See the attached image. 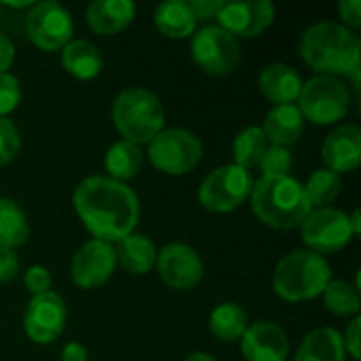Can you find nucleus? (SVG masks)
I'll return each mask as SVG.
<instances>
[{
	"label": "nucleus",
	"instance_id": "obj_26",
	"mask_svg": "<svg viewBox=\"0 0 361 361\" xmlns=\"http://www.w3.org/2000/svg\"><path fill=\"white\" fill-rule=\"evenodd\" d=\"M247 326H250L247 313L239 305H235V302H222L209 315V330H212V334L218 341H224V343L241 341V336L245 334Z\"/></svg>",
	"mask_w": 361,
	"mask_h": 361
},
{
	"label": "nucleus",
	"instance_id": "obj_33",
	"mask_svg": "<svg viewBox=\"0 0 361 361\" xmlns=\"http://www.w3.org/2000/svg\"><path fill=\"white\" fill-rule=\"evenodd\" d=\"M21 102V85L13 74H0V118H6Z\"/></svg>",
	"mask_w": 361,
	"mask_h": 361
},
{
	"label": "nucleus",
	"instance_id": "obj_34",
	"mask_svg": "<svg viewBox=\"0 0 361 361\" xmlns=\"http://www.w3.org/2000/svg\"><path fill=\"white\" fill-rule=\"evenodd\" d=\"M51 281H53V277H51L49 269H44V267H40V264L30 267V269L25 271V275H23V283H25V288H27V292H30L32 296H38V294L49 292Z\"/></svg>",
	"mask_w": 361,
	"mask_h": 361
},
{
	"label": "nucleus",
	"instance_id": "obj_28",
	"mask_svg": "<svg viewBox=\"0 0 361 361\" xmlns=\"http://www.w3.org/2000/svg\"><path fill=\"white\" fill-rule=\"evenodd\" d=\"M324 305L330 313L338 317H355L360 313V283H349L345 279H332L324 290Z\"/></svg>",
	"mask_w": 361,
	"mask_h": 361
},
{
	"label": "nucleus",
	"instance_id": "obj_25",
	"mask_svg": "<svg viewBox=\"0 0 361 361\" xmlns=\"http://www.w3.org/2000/svg\"><path fill=\"white\" fill-rule=\"evenodd\" d=\"M144 165V152L137 144L127 142V140H118L114 142L104 159V167L108 171L106 178L116 180V182H127L131 178H135L140 173Z\"/></svg>",
	"mask_w": 361,
	"mask_h": 361
},
{
	"label": "nucleus",
	"instance_id": "obj_29",
	"mask_svg": "<svg viewBox=\"0 0 361 361\" xmlns=\"http://www.w3.org/2000/svg\"><path fill=\"white\" fill-rule=\"evenodd\" d=\"M267 148H269V142H267V135H264L262 127H258V125L245 127L243 131L237 133V137L233 142L235 165L250 171L252 167H256L260 163Z\"/></svg>",
	"mask_w": 361,
	"mask_h": 361
},
{
	"label": "nucleus",
	"instance_id": "obj_35",
	"mask_svg": "<svg viewBox=\"0 0 361 361\" xmlns=\"http://www.w3.org/2000/svg\"><path fill=\"white\" fill-rule=\"evenodd\" d=\"M343 343H345V351H347L353 360L360 361L361 357V317L360 315H355V317L351 319V324H349V328H347V332H345Z\"/></svg>",
	"mask_w": 361,
	"mask_h": 361
},
{
	"label": "nucleus",
	"instance_id": "obj_12",
	"mask_svg": "<svg viewBox=\"0 0 361 361\" xmlns=\"http://www.w3.org/2000/svg\"><path fill=\"white\" fill-rule=\"evenodd\" d=\"M68 309L63 298L49 290L44 294L32 296L23 313V330L27 338L36 345H49L57 341L66 328Z\"/></svg>",
	"mask_w": 361,
	"mask_h": 361
},
{
	"label": "nucleus",
	"instance_id": "obj_18",
	"mask_svg": "<svg viewBox=\"0 0 361 361\" xmlns=\"http://www.w3.org/2000/svg\"><path fill=\"white\" fill-rule=\"evenodd\" d=\"M135 17L131 0H95L85 8L87 25L99 36H114L129 27Z\"/></svg>",
	"mask_w": 361,
	"mask_h": 361
},
{
	"label": "nucleus",
	"instance_id": "obj_10",
	"mask_svg": "<svg viewBox=\"0 0 361 361\" xmlns=\"http://www.w3.org/2000/svg\"><path fill=\"white\" fill-rule=\"evenodd\" d=\"M190 55L195 63L209 76H226L237 70L241 49L235 36L220 25H205L192 36Z\"/></svg>",
	"mask_w": 361,
	"mask_h": 361
},
{
	"label": "nucleus",
	"instance_id": "obj_16",
	"mask_svg": "<svg viewBox=\"0 0 361 361\" xmlns=\"http://www.w3.org/2000/svg\"><path fill=\"white\" fill-rule=\"evenodd\" d=\"M241 353L247 361H286L290 341L273 322H256L241 336Z\"/></svg>",
	"mask_w": 361,
	"mask_h": 361
},
{
	"label": "nucleus",
	"instance_id": "obj_13",
	"mask_svg": "<svg viewBox=\"0 0 361 361\" xmlns=\"http://www.w3.org/2000/svg\"><path fill=\"white\" fill-rule=\"evenodd\" d=\"M114 269H116L114 245L99 239H91L74 254L70 275L80 290H95L108 283V279L114 275Z\"/></svg>",
	"mask_w": 361,
	"mask_h": 361
},
{
	"label": "nucleus",
	"instance_id": "obj_39",
	"mask_svg": "<svg viewBox=\"0 0 361 361\" xmlns=\"http://www.w3.org/2000/svg\"><path fill=\"white\" fill-rule=\"evenodd\" d=\"M15 61V47L6 34L0 32V74H6Z\"/></svg>",
	"mask_w": 361,
	"mask_h": 361
},
{
	"label": "nucleus",
	"instance_id": "obj_36",
	"mask_svg": "<svg viewBox=\"0 0 361 361\" xmlns=\"http://www.w3.org/2000/svg\"><path fill=\"white\" fill-rule=\"evenodd\" d=\"M19 271V258L13 250L0 247V283L11 281Z\"/></svg>",
	"mask_w": 361,
	"mask_h": 361
},
{
	"label": "nucleus",
	"instance_id": "obj_41",
	"mask_svg": "<svg viewBox=\"0 0 361 361\" xmlns=\"http://www.w3.org/2000/svg\"><path fill=\"white\" fill-rule=\"evenodd\" d=\"M349 224H351V231H353V235H360L361 233V212L360 209H355V212L349 216Z\"/></svg>",
	"mask_w": 361,
	"mask_h": 361
},
{
	"label": "nucleus",
	"instance_id": "obj_22",
	"mask_svg": "<svg viewBox=\"0 0 361 361\" xmlns=\"http://www.w3.org/2000/svg\"><path fill=\"white\" fill-rule=\"evenodd\" d=\"M347 351L343 343V334L334 328H317L309 332L298 351L294 361H345Z\"/></svg>",
	"mask_w": 361,
	"mask_h": 361
},
{
	"label": "nucleus",
	"instance_id": "obj_17",
	"mask_svg": "<svg viewBox=\"0 0 361 361\" xmlns=\"http://www.w3.org/2000/svg\"><path fill=\"white\" fill-rule=\"evenodd\" d=\"M322 159L326 169L334 173H347L357 169L361 163V129L360 125H341L322 144Z\"/></svg>",
	"mask_w": 361,
	"mask_h": 361
},
{
	"label": "nucleus",
	"instance_id": "obj_32",
	"mask_svg": "<svg viewBox=\"0 0 361 361\" xmlns=\"http://www.w3.org/2000/svg\"><path fill=\"white\" fill-rule=\"evenodd\" d=\"M21 150V137L13 121L0 118V165L11 163Z\"/></svg>",
	"mask_w": 361,
	"mask_h": 361
},
{
	"label": "nucleus",
	"instance_id": "obj_42",
	"mask_svg": "<svg viewBox=\"0 0 361 361\" xmlns=\"http://www.w3.org/2000/svg\"><path fill=\"white\" fill-rule=\"evenodd\" d=\"M184 361H216L209 353H203V351H197V353H192V355H188Z\"/></svg>",
	"mask_w": 361,
	"mask_h": 361
},
{
	"label": "nucleus",
	"instance_id": "obj_6",
	"mask_svg": "<svg viewBox=\"0 0 361 361\" xmlns=\"http://www.w3.org/2000/svg\"><path fill=\"white\" fill-rule=\"evenodd\" d=\"M351 108L349 87L334 76H313L302 82L298 110L305 121L315 125H334L347 116Z\"/></svg>",
	"mask_w": 361,
	"mask_h": 361
},
{
	"label": "nucleus",
	"instance_id": "obj_3",
	"mask_svg": "<svg viewBox=\"0 0 361 361\" xmlns=\"http://www.w3.org/2000/svg\"><path fill=\"white\" fill-rule=\"evenodd\" d=\"M250 199L256 218L279 231L300 226L313 209L305 195V186L292 176H262L260 180H254Z\"/></svg>",
	"mask_w": 361,
	"mask_h": 361
},
{
	"label": "nucleus",
	"instance_id": "obj_38",
	"mask_svg": "<svg viewBox=\"0 0 361 361\" xmlns=\"http://www.w3.org/2000/svg\"><path fill=\"white\" fill-rule=\"evenodd\" d=\"M188 6H190V11H192L197 21L199 19L205 21L209 17H216V13L220 11L222 2L220 0H192V2H188Z\"/></svg>",
	"mask_w": 361,
	"mask_h": 361
},
{
	"label": "nucleus",
	"instance_id": "obj_14",
	"mask_svg": "<svg viewBox=\"0 0 361 361\" xmlns=\"http://www.w3.org/2000/svg\"><path fill=\"white\" fill-rule=\"evenodd\" d=\"M161 279L171 290H192L203 279V262L199 254L186 243H169L157 254V264Z\"/></svg>",
	"mask_w": 361,
	"mask_h": 361
},
{
	"label": "nucleus",
	"instance_id": "obj_9",
	"mask_svg": "<svg viewBox=\"0 0 361 361\" xmlns=\"http://www.w3.org/2000/svg\"><path fill=\"white\" fill-rule=\"evenodd\" d=\"M25 32L32 44L51 53L63 49L72 40L74 21L63 4L55 0H42L30 6L25 15Z\"/></svg>",
	"mask_w": 361,
	"mask_h": 361
},
{
	"label": "nucleus",
	"instance_id": "obj_7",
	"mask_svg": "<svg viewBox=\"0 0 361 361\" xmlns=\"http://www.w3.org/2000/svg\"><path fill=\"white\" fill-rule=\"evenodd\" d=\"M254 188V178L247 169L224 165L207 173L199 186V203L214 214H228L243 205Z\"/></svg>",
	"mask_w": 361,
	"mask_h": 361
},
{
	"label": "nucleus",
	"instance_id": "obj_40",
	"mask_svg": "<svg viewBox=\"0 0 361 361\" xmlns=\"http://www.w3.org/2000/svg\"><path fill=\"white\" fill-rule=\"evenodd\" d=\"M89 353L80 343H68L61 349V361H87Z\"/></svg>",
	"mask_w": 361,
	"mask_h": 361
},
{
	"label": "nucleus",
	"instance_id": "obj_5",
	"mask_svg": "<svg viewBox=\"0 0 361 361\" xmlns=\"http://www.w3.org/2000/svg\"><path fill=\"white\" fill-rule=\"evenodd\" d=\"M112 121L123 140L137 146L150 144L163 131L165 110L161 99L142 87L123 89L112 104Z\"/></svg>",
	"mask_w": 361,
	"mask_h": 361
},
{
	"label": "nucleus",
	"instance_id": "obj_24",
	"mask_svg": "<svg viewBox=\"0 0 361 361\" xmlns=\"http://www.w3.org/2000/svg\"><path fill=\"white\" fill-rule=\"evenodd\" d=\"M154 25L167 38H188L197 30V19L184 0H167L154 8Z\"/></svg>",
	"mask_w": 361,
	"mask_h": 361
},
{
	"label": "nucleus",
	"instance_id": "obj_30",
	"mask_svg": "<svg viewBox=\"0 0 361 361\" xmlns=\"http://www.w3.org/2000/svg\"><path fill=\"white\" fill-rule=\"evenodd\" d=\"M305 195L313 209L330 207L341 195V176L326 167L313 171L305 184Z\"/></svg>",
	"mask_w": 361,
	"mask_h": 361
},
{
	"label": "nucleus",
	"instance_id": "obj_1",
	"mask_svg": "<svg viewBox=\"0 0 361 361\" xmlns=\"http://www.w3.org/2000/svg\"><path fill=\"white\" fill-rule=\"evenodd\" d=\"M72 201L85 228L99 241L118 243L137 226L140 201L123 182L106 176L85 178L76 186Z\"/></svg>",
	"mask_w": 361,
	"mask_h": 361
},
{
	"label": "nucleus",
	"instance_id": "obj_43",
	"mask_svg": "<svg viewBox=\"0 0 361 361\" xmlns=\"http://www.w3.org/2000/svg\"><path fill=\"white\" fill-rule=\"evenodd\" d=\"M34 2H30V0H23V2H4V6H11V8H27V6H32Z\"/></svg>",
	"mask_w": 361,
	"mask_h": 361
},
{
	"label": "nucleus",
	"instance_id": "obj_2",
	"mask_svg": "<svg viewBox=\"0 0 361 361\" xmlns=\"http://www.w3.org/2000/svg\"><path fill=\"white\" fill-rule=\"evenodd\" d=\"M300 55L319 76H347L360 89L361 40L353 30L332 21L313 23L300 38Z\"/></svg>",
	"mask_w": 361,
	"mask_h": 361
},
{
	"label": "nucleus",
	"instance_id": "obj_31",
	"mask_svg": "<svg viewBox=\"0 0 361 361\" xmlns=\"http://www.w3.org/2000/svg\"><path fill=\"white\" fill-rule=\"evenodd\" d=\"M292 152L290 148L283 146H269L267 152L260 159V169L262 176H290L292 169Z\"/></svg>",
	"mask_w": 361,
	"mask_h": 361
},
{
	"label": "nucleus",
	"instance_id": "obj_4",
	"mask_svg": "<svg viewBox=\"0 0 361 361\" xmlns=\"http://www.w3.org/2000/svg\"><path fill=\"white\" fill-rule=\"evenodd\" d=\"M332 281L328 260L311 250H294L286 254L273 273V290L288 302H305L324 294Z\"/></svg>",
	"mask_w": 361,
	"mask_h": 361
},
{
	"label": "nucleus",
	"instance_id": "obj_20",
	"mask_svg": "<svg viewBox=\"0 0 361 361\" xmlns=\"http://www.w3.org/2000/svg\"><path fill=\"white\" fill-rule=\"evenodd\" d=\"M262 131L267 135L269 146H292L300 140L302 131H305V118L298 110V106L294 104H283V106H275L262 125Z\"/></svg>",
	"mask_w": 361,
	"mask_h": 361
},
{
	"label": "nucleus",
	"instance_id": "obj_11",
	"mask_svg": "<svg viewBox=\"0 0 361 361\" xmlns=\"http://www.w3.org/2000/svg\"><path fill=\"white\" fill-rule=\"evenodd\" d=\"M300 231L305 245L319 256L345 250L355 237L349 224V216L336 207L311 209L309 216L302 220Z\"/></svg>",
	"mask_w": 361,
	"mask_h": 361
},
{
	"label": "nucleus",
	"instance_id": "obj_8",
	"mask_svg": "<svg viewBox=\"0 0 361 361\" xmlns=\"http://www.w3.org/2000/svg\"><path fill=\"white\" fill-rule=\"evenodd\" d=\"M203 157L201 140L188 129H163L152 142L148 144V159L150 163L169 176H184L192 171Z\"/></svg>",
	"mask_w": 361,
	"mask_h": 361
},
{
	"label": "nucleus",
	"instance_id": "obj_27",
	"mask_svg": "<svg viewBox=\"0 0 361 361\" xmlns=\"http://www.w3.org/2000/svg\"><path fill=\"white\" fill-rule=\"evenodd\" d=\"M30 237V226L23 209L13 199L0 197V247L17 250Z\"/></svg>",
	"mask_w": 361,
	"mask_h": 361
},
{
	"label": "nucleus",
	"instance_id": "obj_19",
	"mask_svg": "<svg viewBox=\"0 0 361 361\" xmlns=\"http://www.w3.org/2000/svg\"><path fill=\"white\" fill-rule=\"evenodd\" d=\"M260 93L275 106L294 104L300 95L302 80L300 74L288 63H271L262 70L258 78Z\"/></svg>",
	"mask_w": 361,
	"mask_h": 361
},
{
	"label": "nucleus",
	"instance_id": "obj_23",
	"mask_svg": "<svg viewBox=\"0 0 361 361\" xmlns=\"http://www.w3.org/2000/svg\"><path fill=\"white\" fill-rule=\"evenodd\" d=\"M61 63L68 74H72L78 80H91L95 78L104 68V57L97 51V47L85 38L70 40L61 51Z\"/></svg>",
	"mask_w": 361,
	"mask_h": 361
},
{
	"label": "nucleus",
	"instance_id": "obj_37",
	"mask_svg": "<svg viewBox=\"0 0 361 361\" xmlns=\"http://www.w3.org/2000/svg\"><path fill=\"white\" fill-rule=\"evenodd\" d=\"M341 19L349 27H361V2L360 0H341L338 2Z\"/></svg>",
	"mask_w": 361,
	"mask_h": 361
},
{
	"label": "nucleus",
	"instance_id": "obj_21",
	"mask_svg": "<svg viewBox=\"0 0 361 361\" xmlns=\"http://www.w3.org/2000/svg\"><path fill=\"white\" fill-rule=\"evenodd\" d=\"M116 264H121L131 275H146L157 264V247L150 237L131 233L129 237L121 239L114 247Z\"/></svg>",
	"mask_w": 361,
	"mask_h": 361
},
{
	"label": "nucleus",
	"instance_id": "obj_15",
	"mask_svg": "<svg viewBox=\"0 0 361 361\" xmlns=\"http://www.w3.org/2000/svg\"><path fill=\"white\" fill-rule=\"evenodd\" d=\"M218 25L235 38H254L271 27L275 6L269 0L254 2H222L216 13Z\"/></svg>",
	"mask_w": 361,
	"mask_h": 361
}]
</instances>
